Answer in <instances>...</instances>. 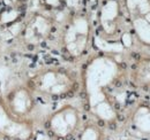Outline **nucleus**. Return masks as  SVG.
I'll list each match as a JSON object with an SVG mask.
<instances>
[{"instance_id": "obj_1", "label": "nucleus", "mask_w": 150, "mask_h": 140, "mask_svg": "<svg viewBox=\"0 0 150 140\" xmlns=\"http://www.w3.org/2000/svg\"><path fill=\"white\" fill-rule=\"evenodd\" d=\"M5 1H7V0H0V5H1L2 2H5Z\"/></svg>"}, {"instance_id": "obj_2", "label": "nucleus", "mask_w": 150, "mask_h": 140, "mask_svg": "<svg viewBox=\"0 0 150 140\" xmlns=\"http://www.w3.org/2000/svg\"><path fill=\"white\" fill-rule=\"evenodd\" d=\"M58 140H64V138H58Z\"/></svg>"}]
</instances>
